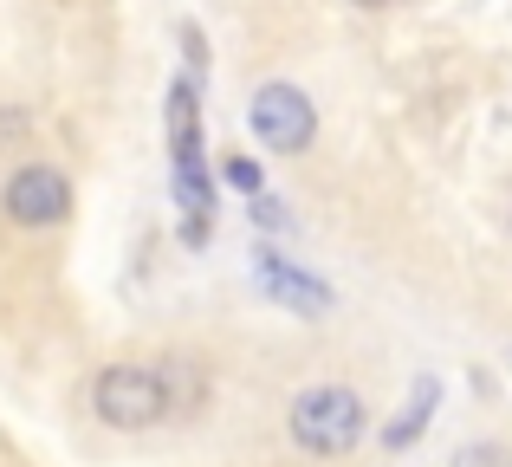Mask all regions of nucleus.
I'll list each match as a JSON object with an SVG mask.
<instances>
[{"instance_id":"obj_1","label":"nucleus","mask_w":512,"mask_h":467,"mask_svg":"<svg viewBox=\"0 0 512 467\" xmlns=\"http://www.w3.org/2000/svg\"><path fill=\"white\" fill-rule=\"evenodd\" d=\"M292 442L305 455H344L363 442V403L350 390H305L292 403Z\"/></svg>"},{"instance_id":"obj_2","label":"nucleus","mask_w":512,"mask_h":467,"mask_svg":"<svg viewBox=\"0 0 512 467\" xmlns=\"http://www.w3.org/2000/svg\"><path fill=\"white\" fill-rule=\"evenodd\" d=\"M91 403L111 429H150V422L169 416V390H163V370H143V364H111L98 383H91Z\"/></svg>"},{"instance_id":"obj_3","label":"nucleus","mask_w":512,"mask_h":467,"mask_svg":"<svg viewBox=\"0 0 512 467\" xmlns=\"http://www.w3.org/2000/svg\"><path fill=\"white\" fill-rule=\"evenodd\" d=\"M253 130L266 137V150H305L312 143V130H318V111H312V98H305L299 85H260L253 91Z\"/></svg>"},{"instance_id":"obj_4","label":"nucleus","mask_w":512,"mask_h":467,"mask_svg":"<svg viewBox=\"0 0 512 467\" xmlns=\"http://www.w3.org/2000/svg\"><path fill=\"white\" fill-rule=\"evenodd\" d=\"M65 208H72V189H65V176L46 169V163L20 169V176L7 182V215L20 221V228H52V221H65Z\"/></svg>"},{"instance_id":"obj_5","label":"nucleus","mask_w":512,"mask_h":467,"mask_svg":"<svg viewBox=\"0 0 512 467\" xmlns=\"http://www.w3.org/2000/svg\"><path fill=\"white\" fill-rule=\"evenodd\" d=\"M253 279H260L273 299H286L292 312H325L331 305V286H318V279H305V273H292L279 253H260V266H253Z\"/></svg>"},{"instance_id":"obj_6","label":"nucleus","mask_w":512,"mask_h":467,"mask_svg":"<svg viewBox=\"0 0 512 467\" xmlns=\"http://www.w3.org/2000/svg\"><path fill=\"white\" fill-rule=\"evenodd\" d=\"M163 390H169V409H195L201 403V370L188 357H169L163 364Z\"/></svg>"},{"instance_id":"obj_7","label":"nucleus","mask_w":512,"mask_h":467,"mask_svg":"<svg viewBox=\"0 0 512 467\" xmlns=\"http://www.w3.org/2000/svg\"><path fill=\"white\" fill-rule=\"evenodd\" d=\"M428 403H435V383H422V390H415V403L402 409V422H389V429H383V442H389V448H409L415 429L428 422Z\"/></svg>"},{"instance_id":"obj_8","label":"nucleus","mask_w":512,"mask_h":467,"mask_svg":"<svg viewBox=\"0 0 512 467\" xmlns=\"http://www.w3.org/2000/svg\"><path fill=\"white\" fill-rule=\"evenodd\" d=\"M454 467H512V448H493V442H474L454 455Z\"/></svg>"},{"instance_id":"obj_9","label":"nucleus","mask_w":512,"mask_h":467,"mask_svg":"<svg viewBox=\"0 0 512 467\" xmlns=\"http://www.w3.org/2000/svg\"><path fill=\"white\" fill-rule=\"evenodd\" d=\"M13 143H26V111L0 104V150H13Z\"/></svg>"},{"instance_id":"obj_10","label":"nucleus","mask_w":512,"mask_h":467,"mask_svg":"<svg viewBox=\"0 0 512 467\" xmlns=\"http://www.w3.org/2000/svg\"><path fill=\"white\" fill-rule=\"evenodd\" d=\"M227 182H234V189H260V169H253V163H240V156H234V163H227Z\"/></svg>"},{"instance_id":"obj_11","label":"nucleus","mask_w":512,"mask_h":467,"mask_svg":"<svg viewBox=\"0 0 512 467\" xmlns=\"http://www.w3.org/2000/svg\"><path fill=\"white\" fill-rule=\"evenodd\" d=\"M253 221H260V228H286V215H279V202H253Z\"/></svg>"},{"instance_id":"obj_12","label":"nucleus","mask_w":512,"mask_h":467,"mask_svg":"<svg viewBox=\"0 0 512 467\" xmlns=\"http://www.w3.org/2000/svg\"><path fill=\"white\" fill-rule=\"evenodd\" d=\"M357 7H389V0H357Z\"/></svg>"}]
</instances>
